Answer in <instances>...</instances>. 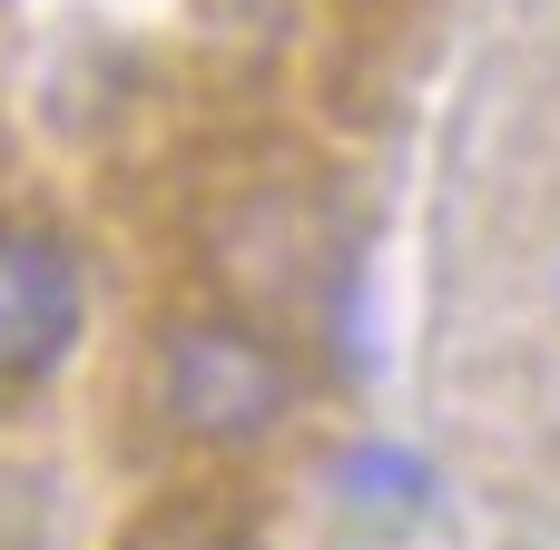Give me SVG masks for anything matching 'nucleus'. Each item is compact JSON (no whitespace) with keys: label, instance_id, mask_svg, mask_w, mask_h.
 Instances as JSON below:
<instances>
[{"label":"nucleus","instance_id":"f257e3e1","mask_svg":"<svg viewBox=\"0 0 560 550\" xmlns=\"http://www.w3.org/2000/svg\"><path fill=\"white\" fill-rule=\"evenodd\" d=\"M305 374L256 315H187L158 335V423L197 453H256L285 433Z\"/></svg>","mask_w":560,"mask_h":550},{"label":"nucleus","instance_id":"f03ea898","mask_svg":"<svg viewBox=\"0 0 560 550\" xmlns=\"http://www.w3.org/2000/svg\"><path fill=\"white\" fill-rule=\"evenodd\" d=\"M345 236H335V207L305 167L285 177H246L217 226H207V276L256 315V325H295L325 305V276H335Z\"/></svg>","mask_w":560,"mask_h":550},{"label":"nucleus","instance_id":"7ed1b4c3","mask_svg":"<svg viewBox=\"0 0 560 550\" xmlns=\"http://www.w3.org/2000/svg\"><path fill=\"white\" fill-rule=\"evenodd\" d=\"M89 325V266L69 236L0 217V384H39L69 364Z\"/></svg>","mask_w":560,"mask_h":550},{"label":"nucleus","instance_id":"20e7f679","mask_svg":"<svg viewBox=\"0 0 560 550\" xmlns=\"http://www.w3.org/2000/svg\"><path fill=\"white\" fill-rule=\"evenodd\" d=\"M118 550H256V522H236L226 502H158L118 531Z\"/></svg>","mask_w":560,"mask_h":550},{"label":"nucleus","instance_id":"39448f33","mask_svg":"<svg viewBox=\"0 0 560 550\" xmlns=\"http://www.w3.org/2000/svg\"><path fill=\"white\" fill-rule=\"evenodd\" d=\"M335 492H345L354 512H413V502L433 492V472H423V453H404V443H354V453L335 463Z\"/></svg>","mask_w":560,"mask_h":550}]
</instances>
